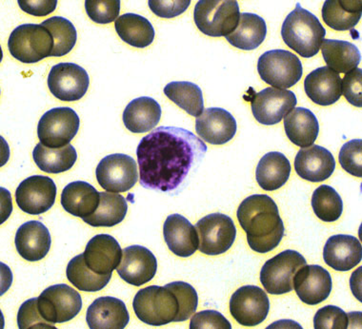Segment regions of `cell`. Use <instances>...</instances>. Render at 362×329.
<instances>
[{
  "label": "cell",
  "mask_w": 362,
  "mask_h": 329,
  "mask_svg": "<svg viewBox=\"0 0 362 329\" xmlns=\"http://www.w3.org/2000/svg\"><path fill=\"white\" fill-rule=\"evenodd\" d=\"M89 85L86 71L75 63L54 65L48 76V87L52 95L66 102L81 100L86 95Z\"/></svg>",
  "instance_id": "cell-15"
},
{
  "label": "cell",
  "mask_w": 362,
  "mask_h": 329,
  "mask_svg": "<svg viewBox=\"0 0 362 329\" xmlns=\"http://www.w3.org/2000/svg\"><path fill=\"white\" fill-rule=\"evenodd\" d=\"M66 275L71 284L85 292H97L109 284L112 274L98 275L90 270L85 263L83 254L73 258L67 265Z\"/></svg>",
  "instance_id": "cell-38"
},
{
  "label": "cell",
  "mask_w": 362,
  "mask_h": 329,
  "mask_svg": "<svg viewBox=\"0 0 362 329\" xmlns=\"http://www.w3.org/2000/svg\"><path fill=\"white\" fill-rule=\"evenodd\" d=\"M298 100L289 90L266 88L251 97L252 112L260 124H279L295 109Z\"/></svg>",
  "instance_id": "cell-14"
},
{
  "label": "cell",
  "mask_w": 362,
  "mask_h": 329,
  "mask_svg": "<svg viewBox=\"0 0 362 329\" xmlns=\"http://www.w3.org/2000/svg\"><path fill=\"white\" fill-rule=\"evenodd\" d=\"M334 169L336 161L333 155L319 145L303 148L296 156V172L298 177L310 182L327 180L334 174Z\"/></svg>",
  "instance_id": "cell-21"
},
{
  "label": "cell",
  "mask_w": 362,
  "mask_h": 329,
  "mask_svg": "<svg viewBox=\"0 0 362 329\" xmlns=\"http://www.w3.org/2000/svg\"><path fill=\"white\" fill-rule=\"evenodd\" d=\"M82 254L87 267L98 275L112 274L122 259L119 242L108 234H98L93 237Z\"/></svg>",
  "instance_id": "cell-20"
},
{
  "label": "cell",
  "mask_w": 362,
  "mask_h": 329,
  "mask_svg": "<svg viewBox=\"0 0 362 329\" xmlns=\"http://www.w3.org/2000/svg\"><path fill=\"white\" fill-rule=\"evenodd\" d=\"M305 265V258L300 252L288 249L265 263L260 271V282L269 294H286L293 289L296 273Z\"/></svg>",
  "instance_id": "cell-8"
},
{
  "label": "cell",
  "mask_w": 362,
  "mask_h": 329,
  "mask_svg": "<svg viewBox=\"0 0 362 329\" xmlns=\"http://www.w3.org/2000/svg\"><path fill=\"white\" fill-rule=\"evenodd\" d=\"M166 287L174 292L178 304H180V312H178L175 323L185 322L197 311L199 296H197L196 289L185 282H173V283L166 285Z\"/></svg>",
  "instance_id": "cell-41"
},
{
  "label": "cell",
  "mask_w": 362,
  "mask_h": 329,
  "mask_svg": "<svg viewBox=\"0 0 362 329\" xmlns=\"http://www.w3.org/2000/svg\"><path fill=\"white\" fill-rule=\"evenodd\" d=\"M342 80L339 73L328 67L315 68L306 76L304 90L307 97L320 106H330L342 95Z\"/></svg>",
  "instance_id": "cell-26"
},
{
  "label": "cell",
  "mask_w": 362,
  "mask_h": 329,
  "mask_svg": "<svg viewBox=\"0 0 362 329\" xmlns=\"http://www.w3.org/2000/svg\"><path fill=\"white\" fill-rule=\"evenodd\" d=\"M100 202V193L84 181H75L63 189L62 205L68 213L84 219L93 215Z\"/></svg>",
  "instance_id": "cell-27"
},
{
  "label": "cell",
  "mask_w": 362,
  "mask_h": 329,
  "mask_svg": "<svg viewBox=\"0 0 362 329\" xmlns=\"http://www.w3.org/2000/svg\"><path fill=\"white\" fill-rule=\"evenodd\" d=\"M163 235L170 251L178 257H190L199 249L197 229L185 216L169 215L164 223Z\"/></svg>",
  "instance_id": "cell-24"
},
{
  "label": "cell",
  "mask_w": 362,
  "mask_h": 329,
  "mask_svg": "<svg viewBox=\"0 0 362 329\" xmlns=\"http://www.w3.org/2000/svg\"><path fill=\"white\" fill-rule=\"evenodd\" d=\"M161 107L153 98L142 97L132 100L123 112V123L133 133H148L158 126Z\"/></svg>",
  "instance_id": "cell-28"
},
{
  "label": "cell",
  "mask_w": 362,
  "mask_h": 329,
  "mask_svg": "<svg viewBox=\"0 0 362 329\" xmlns=\"http://www.w3.org/2000/svg\"><path fill=\"white\" fill-rule=\"evenodd\" d=\"M128 204L120 194L100 193V205L95 213L82 219L85 223L94 227H111L124 220L127 215Z\"/></svg>",
  "instance_id": "cell-36"
},
{
  "label": "cell",
  "mask_w": 362,
  "mask_h": 329,
  "mask_svg": "<svg viewBox=\"0 0 362 329\" xmlns=\"http://www.w3.org/2000/svg\"><path fill=\"white\" fill-rule=\"evenodd\" d=\"M81 119L73 109L59 107L45 112L37 126L40 143L48 148H62L70 144L78 133Z\"/></svg>",
  "instance_id": "cell-9"
},
{
  "label": "cell",
  "mask_w": 362,
  "mask_h": 329,
  "mask_svg": "<svg viewBox=\"0 0 362 329\" xmlns=\"http://www.w3.org/2000/svg\"><path fill=\"white\" fill-rule=\"evenodd\" d=\"M326 35L319 18L303 9L300 4L285 18L281 37L285 44L304 59H311L319 53Z\"/></svg>",
  "instance_id": "cell-3"
},
{
  "label": "cell",
  "mask_w": 362,
  "mask_h": 329,
  "mask_svg": "<svg viewBox=\"0 0 362 329\" xmlns=\"http://www.w3.org/2000/svg\"><path fill=\"white\" fill-rule=\"evenodd\" d=\"M41 316L51 325L69 322L82 309L81 294L67 285L49 287L37 298Z\"/></svg>",
  "instance_id": "cell-10"
},
{
  "label": "cell",
  "mask_w": 362,
  "mask_h": 329,
  "mask_svg": "<svg viewBox=\"0 0 362 329\" xmlns=\"http://www.w3.org/2000/svg\"><path fill=\"white\" fill-rule=\"evenodd\" d=\"M19 7L23 12L34 16H46L56 10L57 0H18Z\"/></svg>",
  "instance_id": "cell-49"
},
{
  "label": "cell",
  "mask_w": 362,
  "mask_h": 329,
  "mask_svg": "<svg viewBox=\"0 0 362 329\" xmlns=\"http://www.w3.org/2000/svg\"><path fill=\"white\" fill-rule=\"evenodd\" d=\"M8 49L13 59L25 64H35L51 57L54 38L41 24H23L11 34Z\"/></svg>",
  "instance_id": "cell-6"
},
{
  "label": "cell",
  "mask_w": 362,
  "mask_h": 329,
  "mask_svg": "<svg viewBox=\"0 0 362 329\" xmlns=\"http://www.w3.org/2000/svg\"><path fill=\"white\" fill-rule=\"evenodd\" d=\"M312 208L315 215L320 220L332 223L341 218L344 211V202L334 188L322 185L313 193Z\"/></svg>",
  "instance_id": "cell-40"
},
{
  "label": "cell",
  "mask_w": 362,
  "mask_h": 329,
  "mask_svg": "<svg viewBox=\"0 0 362 329\" xmlns=\"http://www.w3.org/2000/svg\"><path fill=\"white\" fill-rule=\"evenodd\" d=\"M85 10L88 16L98 24H109L119 18V0H86Z\"/></svg>",
  "instance_id": "cell-42"
},
{
  "label": "cell",
  "mask_w": 362,
  "mask_h": 329,
  "mask_svg": "<svg viewBox=\"0 0 362 329\" xmlns=\"http://www.w3.org/2000/svg\"><path fill=\"white\" fill-rule=\"evenodd\" d=\"M270 311V301L264 290L256 286L238 289L230 300V312L238 323L256 326L264 322Z\"/></svg>",
  "instance_id": "cell-16"
},
{
  "label": "cell",
  "mask_w": 362,
  "mask_h": 329,
  "mask_svg": "<svg viewBox=\"0 0 362 329\" xmlns=\"http://www.w3.org/2000/svg\"><path fill=\"white\" fill-rule=\"evenodd\" d=\"M33 158L41 171L57 174L73 168L78 160V153L71 144L54 149L38 143L33 152Z\"/></svg>",
  "instance_id": "cell-35"
},
{
  "label": "cell",
  "mask_w": 362,
  "mask_h": 329,
  "mask_svg": "<svg viewBox=\"0 0 362 329\" xmlns=\"http://www.w3.org/2000/svg\"><path fill=\"white\" fill-rule=\"evenodd\" d=\"M240 227L254 251L267 253L275 249L284 237V224L278 205L270 196L255 194L247 197L238 210Z\"/></svg>",
  "instance_id": "cell-2"
},
{
  "label": "cell",
  "mask_w": 362,
  "mask_h": 329,
  "mask_svg": "<svg viewBox=\"0 0 362 329\" xmlns=\"http://www.w3.org/2000/svg\"><path fill=\"white\" fill-rule=\"evenodd\" d=\"M196 134L177 127H158L136 149L139 183L147 190L177 196L196 174L207 152Z\"/></svg>",
  "instance_id": "cell-1"
},
{
  "label": "cell",
  "mask_w": 362,
  "mask_h": 329,
  "mask_svg": "<svg viewBox=\"0 0 362 329\" xmlns=\"http://www.w3.org/2000/svg\"><path fill=\"white\" fill-rule=\"evenodd\" d=\"M240 16V6L235 0H199L194 7V23L208 37L231 35L238 27Z\"/></svg>",
  "instance_id": "cell-5"
},
{
  "label": "cell",
  "mask_w": 362,
  "mask_h": 329,
  "mask_svg": "<svg viewBox=\"0 0 362 329\" xmlns=\"http://www.w3.org/2000/svg\"><path fill=\"white\" fill-rule=\"evenodd\" d=\"M237 130L235 117L224 109H205L196 119L197 133L202 141L212 145H223L231 141Z\"/></svg>",
  "instance_id": "cell-19"
},
{
  "label": "cell",
  "mask_w": 362,
  "mask_h": 329,
  "mask_svg": "<svg viewBox=\"0 0 362 329\" xmlns=\"http://www.w3.org/2000/svg\"><path fill=\"white\" fill-rule=\"evenodd\" d=\"M196 229L199 234V251L210 256L228 251L237 237L234 221L222 213H212L200 219Z\"/></svg>",
  "instance_id": "cell-11"
},
{
  "label": "cell",
  "mask_w": 362,
  "mask_h": 329,
  "mask_svg": "<svg viewBox=\"0 0 362 329\" xmlns=\"http://www.w3.org/2000/svg\"><path fill=\"white\" fill-rule=\"evenodd\" d=\"M115 28L125 43L136 48H146L155 40V29L151 22L136 13L120 16L115 22Z\"/></svg>",
  "instance_id": "cell-33"
},
{
  "label": "cell",
  "mask_w": 362,
  "mask_h": 329,
  "mask_svg": "<svg viewBox=\"0 0 362 329\" xmlns=\"http://www.w3.org/2000/svg\"><path fill=\"white\" fill-rule=\"evenodd\" d=\"M291 164L284 153L271 152L260 159L257 167L256 178L260 188L274 191L287 183L291 174Z\"/></svg>",
  "instance_id": "cell-30"
},
{
  "label": "cell",
  "mask_w": 362,
  "mask_h": 329,
  "mask_svg": "<svg viewBox=\"0 0 362 329\" xmlns=\"http://www.w3.org/2000/svg\"><path fill=\"white\" fill-rule=\"evenodd\" d=\"M361 13V0H327L322 15L326 25L334 31L345 32L355 28Z\"/></svg>",
  "instance_id": "cell-32"
},
{
  "label": "cell",
  "mask_w": 362,
  "mask_h": 329,
  "mask_svg": "<svg viewBox=\"0 0 362 329\" xmlns=\"http://www.w3.org/2000/svg\"><path fill=\"white\" fill-rule=\"evenodd\" d=\"M41 25L49 30L54 38L51 56H64L73 50L78 40V32L72 22L62 16H53L44 20Z\"/></svg>",
  "instance_id": "cell-39"
},
{
  "label": "cell",
  "mask_w": 362,
  "mask_h": 329,
  "mask_svg": "<svg viewBox=\"0 0 362 329\" xmlns=\"http://www.w3.org/2000/svg\"><path fill=\"white\" fill-rule=\"evenodd\" d=\"M339 163L348 174L356 177H362V141L354 139L346 142L339 152Z\"/></svg>",
  "instance_id": "cell-43"
},
{
  "label": "cell",
  "mask_w": 362,
  "mask_h": 329,
  "mask_svg": "<svg viewBox=\"0 0 362 329\" xmlns=\"http://www.w3.org/2000/svg\"><path fill=\"white\" fill-rule=\"evenodd\" d=\"M86 321L90 329H123L127 326L130 315L120 299L107 296L90 304Z\"/></svg>",
  "instance_id": "cell-25"
},
{
  "label": "cell",
  "mask_w": 362,
  "mask_h": 329,
  "mask_svg": "<svg viewBox=\"0 0 362 329\" xmlns=\"http://www.w3.org/2000/svg\"><path fill=\"white\" fill-rule=\"evenodd\" d=\"M285 133L296 146L308 148L319 136L320 124L317 117L305 108H296L284 119Z\"/></svg>",
  "instance_id": "cell-29"
},
{
  "label": "cell",
  "mask_w": 362,
  "mask_h": 329,
  "mask_svg": "<svg viewBox=\"0 0 362 329\" xmlns=\"http://www.w3.org/2000/svg\"><path fill=\"white\" fill-rule=\"evenodd\" d=\"M57 191L56 184L52 178L33 175L22 181L16 189V204L28 215H42L53 207Z\"/></svg>",
  "instance_id": "cell-13"
},
{
  "label": "cell",
  "mask_w": 362,
  "mask_h": 329,
  "mask_svg": "<svg viewBox=\"0 0 362 329\" xmlns=\"http://www.w3.org/2000/svg\"><path fill=\"white\" fill-rule=\"evenodd\" d=\"M322 56L328 68L337 73H348L361 61V51L348 41L325 40L322 44Z\"/></svg>",
  "instance_id": "cell-34"
},
{
  "label": "cell",
  "mask_w": 362,
  "mask_h": 329,
  "mask_svg": "<svg viewBox=\"0 0 362 329\" xmlns=\"http://www.w3.org/2000/svg\"><path fill=\"white\" fill-rule=\"evenodd\" d=\"M156 270L158 261L155 255L139 245L123 249L122 262L117 268L120 278L134 287H141L152 281Z\"/></svg>",
  "instance_id": "cell-17"
},
{
  "label": "cell",
  "mask_w": 362,
  "mask_h": 329,
  "mask_svg": "<svg viewBox=\"0 0 362 329\" xmlns=\"http://www.w3.org/2000/svg\"><path fill=\"white\" fill-rule=\"evenodd\" d=\"M134 311L146 325L161 326L175 322L180 304L169 287L151 286L139 290L134 296Z\"/></svg>",
  "instance_id": "cell-4"
},
{
  "label": "cell",
  "mask_w": 362,
  "mask_h": 329,
  "mask_svg": "<svg viewBox=\"0 0 362 329\" xmlns=\"http://www.w3.org/2000/svg\"><path fill=\"white\" fill-rule=\"evenodd\" d=\"M342 93L345 98L353 106L362 107V70L361 68H354L353 71L345 73L342 79Z\"/></svg>",
  "instance_id": "cell-46"
},
{
  "label": "cell",
  "mask_w": 362,
  "mask_h": 329,
  "mask_svg": "<svg viewBox=\"0 0 362 329\" xmlns=\"http://www.w3.org/2000/svg\"><path fill=\"white\" fill-rule=\"evenodd\" d=\"M148 4H149L151 11L156 16L163 18H174L185 13L190 6L191 1L190 0H177H177H171V1L169 0H166V1L150 0Z\"/></svg>",
  "instance_id": "cell-48"
},
{
  "label": "cell",
  "mask_w": 362,
  "mask_h": 329,
  "mask_svg": "<svg viewBox=\"0 0 362 329\" xmlns=\"http://www.w3.org/2000/svg\"><path fill=\"white\" fill-rule=\"evenodd\" d=\"M191 329H231V323L216 311L197 312L192 317Z\"/></svg>",
  "instance_id": "cell-47"
},
{
  "label": "cell",
  "mask_w": 362,
  "mask_h": 329,
  "mask_svg": "<svg viewBox=\"0 0 362 329\" xmlns=\"http://www.w3.org/2000/svg\"><path fill=\"white\" fill-rule=\"evenodd\" d=\"M257 72L266 84L285 90L300 80L303 67L300 59L291 52L272 50L259 57Z\"/></svg>",
  "instance_id": "cell-7"
},
{
  "label": "cell",
  "mask_w": 362,
  "mask_h": 329,
  "mask_svg": "<svg viewBox=\"0 0 362 329\" xmlns=\"http://www.w3.org/2000/svg\"><path fill=\"white\" fill-rule=\"evenodd\" d=\"M315 329H347L349 315L334 306H326L319 309L314 317Z\"/></svg>",
  "instance_id": "cell-44"
},
{
  "label": "cell",
  "mask_w": 362,
  "mask_h": 329,
  "mask_svg": "<svg viewBox=\"0 0 362 329\" xmlns=\"http://www.w3.org/2000/svg\"><path fill=\"white\" fill-rule=\"evenodd\" d=\"M16 251L29 262L42 260L50 251V232L40 221H29L19 227L15 239Z\"/></svg>",
  "instance_id": "cell-22"
},
{
  "label": "cell",
  "mask_w": 362,
  "mask_h": 329,
  "mask_svg": "<svg viewBox=\"0 0 362 329\" xmlns=\"http://www.w3.org/2000/svg\"><path fill=\"white\" fill-rule=\"evenodd\" d=\"M323 259L334 270L349 271L361 262V241L352 235H334L325 244Z\"/></svg>",
  "instance_id": "cell-23"
},
{
  "label": "cell",
  "mask_w": 362,
  "mask_h": 329,
  "mask_svg": "<svg viewBox=\"0 0 362 329\" xmlns=\"http://www.w3.org/2000/svg\"><path fill=\"white\" fill-rule=\"evenodd\" d=\"M95 177L101 188L109 193H126L139 181L138 164L131 156L115 153L100 162Z\"/></svg>",
  "instance_id": "cell-12"
},
{
  "label": "cell",
  "mask_w": 362,
  "mask_h": 329,
  "mask_svg": "<svg viewBox=\"0 0 362 329\" xmlns=\"http://www.w3.org/2000/svg\"><path fill=\"white\" fill-rule=\"evenodd\" d=\"M164 95L192 116L199 117L204 111L202 90L188 81H174L167 84Z\"/></svg>",
  "instance_id": "cell-37"
},
{
  "label": "cell",
  "mask_w": 362,
  "mask_h": 329,
  "mask_svg": "<svg viewBox=\"0 0 362 329\" xmlns=\"http://www.w3.org/2000/svg\"><path fill=\"white\" fill-rule=\"evenodd\" d=\"M18 328H54L56 326L51 325L41 316L37 306V298L29 299L21 304L18 313Z\"/></svg>",
  "instance_id": "cell-45"
},
{
  "label": "cell",
  "mask_w": 362,
  "mask_h": 329,
  "mask_svg": "<svg viewBox=\"0 0 362 329\" xmlns=\"http://www.w3.org/2000/svg\"><path fill=\"white\" fill-rule=\"evenodd\" d=\"M267 35L265 20L256 13H240L238 27L226 40L232 46L243 51H253L259 48Z\"/></svg>",
  "instance_id": "cell-31"
},
{
  "label": "cell",
  "mask_w": 362,
  "mask_h": 329,
  "mask_svg": "<svg viewBox=\"0 0 362 329\" xmlns=\"http://www.w3.org/2000/svg\"><path fill=\"white\" fill-rule=\"evenodd\" d=\"M333 282L325 268L317 265H304L293 277V289L304 304L315 306L331 294Z\"/></svg>",
  "instance_id": "cell-18"
}]
</instances>
